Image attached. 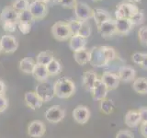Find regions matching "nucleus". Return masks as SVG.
<instances>
[{"mask_svg":"<svg viewBox=\"0 0 147 138\" xmlns=\"http://www.w3.org/2000/svg\"><path fill=\"white\" fill-rule=\"evenodd\" d=\"M90 52L89 64L94 67H103L116 59L117 53L112 47L109 46H98L93 47Z\"/></svg>","mask_w":147,"mask_h":138,"instance_id":"f257e3e1","label":"nucleus"},{"mask_svg":"<svg viewBox=\"0 0 147 138\" xmlns=\"http://www.w3.org/2000/svg\"><path fill=\"white\" fill-rule=\"evenodd\" d=\"M54 96L59 99H68L76 92V84L66 76L61 77L53 84Z\"/></svg>","mask_w":147,"mask_h":138,"instance_id":"f03ea898","label":"nucleus"},{"mask_svg":"<svg viewBox=\"0 0 147 138\" xmlns=\"http://www.w3.org/2000/svg\"><path fill=\"white\" fill-rule=\"evenodd\" d=\"M52 35L53 36V38L57 41H67L71 38V31L69 29L68 23L63 22V21H58L56 23H54L52 27Z\"/></svg>","mask_w":147,"mask_h":138,"instance_id":"7ed1b4c3","label":"nucleus"},{"mask_svg":"<svg viewBox=\"0 0 147 138\" xmlns=\"http://www.w3.org/2000/svg\"><path fill=\"white\" fill-rule=\"evenodd\" d=\"M139 10L140 8L135 4L130 2H122L117 6V9L115 11V16H116V18H122L131 20Z\"/></svg>","mask_w":147,"mask_h":138,"instance_id":"20e7f679","label":"nucleus"},{"mask_svg":"<svg viewBox=\"0 0 147 138\" xmlns=\"http://www.w3.org/2000/svg\"><path fill=\"white\" fill-rule=\"evenodd\" d=\"M29 11L33 17L34 20H43L48 14L47 4L41 0H34L33 2L30 3Z\"/></svg>","mask_w":147,"mask_h":138,"instance_id":"39448f33","label":"nucleus"},{"mask_svg":"<svg viewBox=\"0 0 147 138\" xmlns=\"http://www.w3.org/2000/svg\"><path fill=\"white\" fill-rule=\"evenodd\" d=\"M44 116L49 122L58 123L65 117V110L59 105H53L45 112Z\"/></svg>","mask_w":147,"mask_h":138,"instance_id":"423d86ee","label":"nucleus"},{"mask_svg":"<svg viewBox=\"0 0 147 138\" xmlns=\"http://www.w3.org/2000/svg\"><path fill=\"white\" fill-rule=\"evenodd\" d=\"M74 10L76 20L82 22L88 21V20L93 18V9L84 2H77Z\"/></svg>","mask_w":147,"mask_h":138,"instance_id":"0eeeda50","label":"nucleus"},{"mask_svg":"<svg viewBox=\"0 0 147 138\" xmlns=\"http://www.w3.org/2000/svg\"><path fill=\"white\" fill-rule=\"evenodd\" d=\"M35 91L40 96V98L42 99L43 102H49L54 97L53 85L47 81L40 82V84L36 87Z\"/></svg>","mask_w":147,"mask_h":138,"instance_id":"6e6552de","label":"nucleus"},{"mask_svg":"<svg viewBox=\"0 0 147 138\" xmlns=\"http://www.w3.org/2000/svg\"><path fill=\"white\" fill-rule=\"evenodd\" d=\"M18 43L12 35H3L0 39V51L5 53H12L16 52Z\"/></svg>","mask_w":147,"mask_h":138,"instance_id":"1a4fd4ad","label":"nucleus"},{"mask_svg":"<svg viewBox=\"0 0 147 138\" xmlns=\"http://www.w3.org/2000/svg\"><path fill=\"white\" fill-rule=\"evenodd\" d=\"M98 30L100 36L104 39H109L113 37L116 33V22L114 18L103 22L102 24L98 26Z\"/></svg>","mask_w":147,"mask_h":138,"instance_id":"9d476101","label":"nucleus"},{"mask_svg":"<svg viewBox=\"0 0 147 138\" xmlns=\"http://www.w3.org/2000/svg\"><path fill=\"white\" fill-rule=\"evenodd\" d=\"M45 124L40 120H34L28 125V135L33 138H40L45 135Z\"/></svg>","mask_w":147,"mask_h":138,"instance_id":"9b49d317","label":"nucleus"},{"mask_svg":"<svg viewBox=\"0 0 147 138\" xmlns=\"http://www.w3.org/2000/svg\"><path fill=\"white\" fill-rule=\"evenodd\" d=\"M109 91V89L106 87L104 83L100 80V78H98V79L96 80V82L95 83V85H94L90 93H91L92 98H93L94 100L100 101V100L107 98Z\"/></svg>","mask_w":147,"mask_h":138,"instance_id":"f8f14e48","label":"nucleus"},{"mask_svg":"<svg viewBox=\"0 0 147 138\" xmlns=\"http://www.w3.org/2000/svg\"><path fill=\"white\" fill-rule=\"evenodd\" d=\"M73 118L79 124H85L90 118V110L84 105H78L73 110Z\"/></svg>","mask_w":147,"mask_h":138,"instance_id":"ddd939ff","label":"nucleus"},{"mask_svg":"<svg viewBox=\"0 0 147 138\" xmlns=\"http://www.w3.org/2000/svg\"><path fill=\"white\" fill-rule=\"evenodd\" d=\"M24 100L27 106L31 110H37L40 108L43 104V101L40 98V96L36 93V91H28L24 95Z\"/></svg>","mask_w":147,"mask_h":138,"instance_id":"4468645a","label":"nucleus"},{"mask_svg":"<svg viewBox=\"0 0 147 138\" xmlns=\"http://www.w3.org/2000/svg\"><path fill=\"white\" fill-rule=\"evenodd\" d=\"M100 80L104 83L109 90L116 89L121 82L117 74H114L112 72H104L100 77Z\"/></svg>","mask_w":147,"mask_h":138,"instance_id":"2eb2a0df","label":"nucleus"},{"mask_svg":"<svg viewBox=\"0 0 147 138\" xmlns=\"http://www.w3.org/2000/svg\"><path fill=\"white\" fill-rule=\"evenodd\" d=\"M115 22H116V33L119 35L129 34L134 27L129 18H115Z\"/></svg>","mask_w":147,"mask_h":138,"instance_id":"dca6fc26","label":"nucleus"},{"mask_svg":"<svg viewBox=\"0 0 147 138\" xmlns=\"http://www.w3.org/2000/svg\"><path fill=\"white\" fill-rule=\"evenodd\" d=\"M117 75L121 81L124 83H130L134 81L136 77V71L131 66H122L121 67H119Z\"/></svg>","mask_w":147,"mask_h":138,"instance_id":"f3484780","label":"nucleus"},{"mask_svg":"<svg viewBox=\"0 0 147 138\" xmlns=\"http://www.w3.org/2000/svg\"><path fill=\"white\" fill-rule=\"evenodd\" d=\"M18 13L17 10H15L12 7H7L3 8V10L0 14V21L2 23L6 22H12V23H18Z\"/></svg>","mask_w":147,"mask_h":138,"instance_id":"a211bd4d","label":"nucleus"},{"mask_svg":"<svg viewBox=\"0 0 147 138\" xmlns=\"http://www.w3.org/2000/svg\"><path fill=\"white\" fill-rule=\"evenodd\" d=\"M98 79V76L95 71L87 70L83 74V76H82L83 86H84V87L87 91L91 92L92 89H93V87L95 85V83L96 82Z\"/></svg>","mask_w":147,"mask_h":138,"instance_id":"6ab92c4d","label":"nucleus"},{"mask_svg":"<svg viewBox=\"0 0 147 138\" xmlns=\"http://www.w3.org/2000/svg\"><path fill=\"white\" fill-rule=\"evenodd\" d=\"M86 39L80 35H73L69 39V47L73 52L86 49Z\"/></svg>","mask_w":147,"mask_h":138,"instance_id":"aec40b11","label":"nucleus"},{"mask_svg":"<svg viewBox=\"0 0 147 138\" xmlns=\"http://www.w3.org/2000/svg\"><path fill=\"white\" fill-rule=\"evenodd\" d=\"M125 124L130 128L137 127L141 123V117L138 110H129L124 117Z\"/></svg>","mask_w":147,"mask_h":138,"instance_id":"412c9836","label":"nucleus"},{"mask_svg":"<svg viewBox=\"0 0 147 138\" xmlns=\"http://www.w3.org/2000/svg\"><path fill=\"white\" fill-rule=\"evenodd\" d=\"M32 76H33V77L38 82L47 81L48 77L50 76L48 74V71H47V68H46V66L37 64V63L34 66L33 72H32Z\"/></svg>","mask_w":147,"mask_h":138,"instance_id":"4be33fe9","label":"nucleus"},{"mask_svg":"<svg viewBox=\"0 0 147 138\" xmlns=\"http://www.w3.org/2000/svg\"><path fill=\"white\" fill-rule=\"evenodd\" d=\"M93 18L96 22V27H98L100 24H102L103 22L112 18V17L107 10H105V9L96 8V9H93Z\"/></svg>","mask_w":147,"mask_h":138,"instance_id":"5701e85b","label":"nucleus"},{"mask_svg":"<svg viewBox=\"0 0 147 138\" xmlns=\"http://www.w3.org/2000/svg\"><path fill=\"white\" fill-rule=\"evenodd\" d=\"M132 89L136 93L141 95L147 94V78L138 77L135 78L132 83Z\"/></svg>","mask_w":147,"mask_h":138,"instance_id":"b1692460","label":"nucleus"},{"mask_svg":"<svg viewBox=\"0 0 147 138\" xmlns=\"http://www.w3.org/2000/svg\"><path fill=\"white\" fill-rule=\"evenodd\" d=\"M74 59L79 64V66H85L87 63H89L90 60V52L88 50L84 49L74 52Z\"/></svg>","mask_w":147,"mask_h":138,"instance_id":"393cba45","label":"nucleus"},{"mask_svg":"<svg viewBox=\"0 0 147 138\" xmlns=\"http://www.w3.org/2000/svg\"><path fill=\"white\" fill-rule=\"evenodd\" d=\"M33 59L30 57H25L20 61V70L25 74H32L35 66Z\"/></svg>","mask_w":147,"mask_h":138,"instance_id":"a878e982","label":"nucleus"},{"mask_svg":"<svg viewBox=\"0 0 147 138\" xmlns=\"http://www.w3.org/2000/svg\"><path fill=\"white\" fill-rule=\"evenodd\" d=\"M46 68H47V71H48V74L50 76H55L61 73L62 64L57 59L53 58L52 61L46 66Z\"/></svg>","mask_w":147,"mask_h":138,"instance_id":"bb28decb","label":"nucleus"},{"mask_svg":"<svg viewBox=\"0 0 147 138\" xmlns=\"http://www.w3.org/2000/svg\"><path fill=\"white\" fill-rule=\"evenodd\" d=\"M99 109L100 112L106 114V115H109L113 112L114 110V103L111 99H104L102 100H100L99 103Z\"/></svg>","mask_w":147,"mask_h":138,"instance_id":"cd10ccee","label":"nucleus"},{"mask_svg":"<svg viewBox=\"0 0 147 138\" xmlns=\"http://www.w3.org/2000/svg\"><path fill=\"white\" fill-rule=\"evenodd\" d=\"M53 53L50 51H45V52H40L37 55V64H43V66H47V64L53 59Z\"/></svg>","mask_w":147,"mask_h":138,"instance_id":"c85d7f7f","label":"nucleus"},{"mask_svg":"<svg viewBox=\"0 0 147 138\" xmlns=\"http://www.w3.org/2000/svg\"><path fill=\"white\" fill-rule=\"evenodd\" d=\"M12 7L18 12L29 10L30 2L29 0H15L12 4Z\"/></svg>","mask_w":147,"mask_h":138,"instance_id":"c756f323","label":"nucleus"},{"mask_svg":"<svg viewBox=\"0 0 147 138\" xmlns=\"http://www.w3.org/2000/svg\"><path fill=\"white\" fill-rule=\"evenodd\" d=\"M67 23H68V26H69V29H70L72 36L78 35L81 25H82V21L78 20H72L70 21H68Z\"/></svg>","mask_w":147,"mask_h":138,"instance_id":"7c9ffc66","label":"nucleus"},{"mask_svg":"<svg viewBox=\"0 0 147 138\" xmlns=\"http://www.w3.org/2000/svg\"><path fill=\"white\" fill-rule=\"evenodd\" d=\"M18 23H29V24H32L34 18L31 16V14L29 10H25L22 12H18Z\"/></svg>","mask_w":147,"mask_h":138,"instance_id":"2f4dec72","label":"nucleus"},{"mask_svg":"<svg viewBox=\"0 0 147 138\" xmlns=\"http://www.w3.org/2000/svg\"><path fill=\"white\" fill-rule=\"evenodd\" d=\"M78 35L84 37L86 39H87L91 35V25H90L89 21H83L82 22V25H81Z\"/></svg>","mask_w":147,"mask_h":138,"instance_id":"473e14b6","label":"nucleus"},{"mask_svg":"<svg viewBox=\"0 0 147 138\" xmlns=\"http://www.w3.org/2000/svg\"><path fill=\"white\" fill-rule=\"evenodd\" d=\"M138 38L142 46L147 47V25L142 26L138 31Z\"/></svg>","mask_w":147,"mask_h":138,"instance_id":"72a5a7b5","label":"nucleus"},{"mask_svg":"<svg viewBox=\"0 0 147 138\" xmlns=\"http://www.w3.org/2000/svg\"><path fill=\"white\" fill-rule=\"evenodd\" d=\"M144 18H145L144 11L142 10V9H140V10L138 11L135 14V15L131 18V21L133 26H138V25H141V24H142V23H144Z\"/></svg>","mask_w":147,"mask_h":138,"instance_id":"f704fd0d","label":"nucleus"},{"mask_svg":"<svg viewBox=\"0 0 147 138\" xmlns=\"http://www.w3.org/2000/svg\"><path fill=\"white\" fill-rule=\"evenodd\" d=\"M77 0H60L59 1V4L63 8H67V9H74Z\"/></svg>","mask_w":147,"mask_h":138,"instance_id":"c9c22d12","label":"nucleus"},{"mask_svg":"<svg viewBox=\"0 0 147 138\" xmlns=\"http://www.w3.org/2000/svg\"><path fill=\"white\" fill-rule=\"evenodd\" d=\"M144 57H145V53H134L131 55V60L134 64H138V66H141Z\"/></svg>","mask_w":147,"mask_h":138,"instance_id":"e433bc0d","label":"nucleus"},{"mask_svg":"<svg viewBox=\"0 0 147 138\" xmlns=\"http://www.w3.org/2000/svg\"><path fill=\"white\" fill-rule=\"evenodd\" d=\"M116 138H134V135H133L132 132L130 130L122 129V130H119L117 133Z\"/></svg>","mask_w":147,"mask_h":138,"instance_id":"4c0bfd02","label":"nucleus"},{"mask_svg":"<svg viewBox=\"0 0 147 138\" xmlns=\"http://www.w3.org/2000/svg\"><path fill=\"white\" fill-rule=\"evenodd\" d=\"M18 28L22 34H29L31 30V24L29 23H18Z\"/></svg>","mask_w":147,"mask_h":138,"instance_id":"58836bf2","label":"nucleus"},{"mask_svg":"<svg viewBox=\"0 0 147 138\" xmlns=\"http://www.w3.org/2000/svg\"><path fill=\"white\" fill-rule=\"evenodd\" d=\"M2 27L5 31L12 33V32L15 31L18 28V24L17 23H12V22H6V23H2Z\"/></svg>","mask_w":147,"mask_h":138,"instance_id":"ea45409f","label":"nucleus"},{"mask_svg":"<svg viewBox=\"0 0 147 138\" xmlns=\"http://www.w3.org/2000/svg\"><path fill=\"white\" fill-rule=\"evenodd\" d=\"M8 107V100L6 98V96L4 95H0V113L4 112Z\"/></svg>","mask_w":147,"mask_h":138,"instance_id":"a19ab883","label":"nucleus"},{"mask_svg":"<svg viewBox=\"0 0 147 138\" xmlns=\"http://www.w3.org/2000/svg\"><path fill=\"white\" fill-rule=\"evenodd\" d=\"M141 117V123L147 122V107H141L138 110Z\"/></svg>","mask_w":147,"mask_h":138,"instance_id":"79ce46f5","label":"nucleus"},{"mask_svg":"<svg viewBox=\"0 0 147 138\" xmlns=\"http://www.w3.org/2000/svg\"><path fill=\"white\" fill-rule=\"evenodd\" d=\"M140 133L144 138H147V122L141 123L140 125Z\"/></svg>","mask_w":147,"mask_h":138,"instance_id":"37998d69","label":"nucleus"},{"mask_svg":"<svg viewBox=\"0 0 147 138\" xmlns=\"http://www.w3.org/2000/svg\"><path fill=\"white\" fill-rule=\"evenodd\" d=\"M6 89H7L6 84L4 83V81L0 80V95H4L5 92H6Z\"/></svg>","mask_w":147,"mask_h":138,"instance_id":"c03bdc74","label":"nucleus"},{"mask_svg":"<svg viewBox=\"0 0 147 138\" xmlns=\"http://www.w3.org/2000/svg\"><path fill=\"white\" fill-rule=\"evenodd\" d=\"M140 66L142 69H144V70H147V53H145V57H144V61H142V63Z\"/></svg>","mask_w":147,"mask_h":138,"instance_id":"a18cd8bd","label":"nucleus"},{"mask_svg":"<svg viewBox=\"0 0 147 138\" xmlns=\"http://www.w3.org/2000/svg\"><path fill=\"white\" fill-rule=\"evenodd\" d=\"M60 0H44V2L47 5H55L58 4Z\"/></svg>","mask_w":147,"mask_h":138,"instance_id":"49530a36","label":"nucleus"},{"mask_svg":"<svg viewBox=\"0 0 147 138\" xmlns=\"http://www.w3.org/2000/svg\"><path fill=\"white\" fill-rule=\"evenodd\" d=\"M141 1H142V0H127V2H130V3H132V4L141 2Z\"/></svg>","mask_w":147,"mask_h":138,"instance_id":"de8ad7c7","label":"nucleus"},{"mask_svg":"<svg viewBox=\"0 0 147 138\" xmlns=\"http://www.w3.org/2000/svg\"><path fill=\"white\" fill-rule=\"evenodd\" d=\"M93 2H98V1H100V0H92Z\"/></svg>","mask_w":147,"mask_h":138,"instance_id":"09e8293b","label":"nucleus"},{"mask_svg":"<svg viewBox=\"0 0 147 138\" xmlns=\"http://www.w3.org/2000/svg\"><path fill=\"white\" fill-rule=\"evenodd\" d=\"M41 1H44V0H41Z\"/></svg>","mask_w":147,"mask_h":138,"instance_id":"8fccbe9b","label":"nucleus"},{"mask_svg":"<svg viewBox=\"0 0 147 138\" xmlns=\"http://www.w3.org/2000/svg\"><path fill=\"white\" fill-rule=\"evenodd\" d=\"M0 53H1V51H0Z\"/></svg>","mask_w":147,"mask_h":138,"instance_id":"3c124183","label":"nucleus"},{"mask_svg":"<svg viewBox=\"0 0 147 138\" xmlns=\"http://www.w3.org/2000/svg\"><path fill=\"white\" fill-rule=\"evenodd\" d=\"M0 23H1V21H0Z\"/></svg>","mask_w":147,"mask_h":138,"instance_id":"603ef678","label":"nucleus"}]
</instances>
